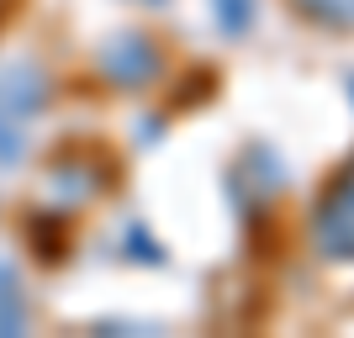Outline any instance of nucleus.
Returning a JSON list of instances; mask_svg holds the SVG:
<instances>
[{"label":"nucleus","mask_w":354,"mask_h":338,"mask_svg":"<svg viewBox=\"0 0 354 338\" xmlns=\"http://www.w3.org/2000/svg\"><path fill=\"white\" fill-rule=\"evenodd\" d=\"M317 243L333 259H354V164L328 185L323 206H317Z\"/></svg>","instance_id":"1"},{"label":"nucleus","mask_w":354,"mask_h":338,"mask_svg":"<svg viewBox=\"0 0 354 338\" xmlns=\"http://www.w3.org/2000/svg\"><path fill=\"white\" fill-rule=\"evenodd\" d=\"M106 74L117 79V85H143L159 74V48L143 43V37H122L117 48H106Z\"/></svg>","instance_id":"2"},{"label":"nucleus","mask_w":354,"mask_h":338,"mask_svg":"<svg viewBox=\"0 0 354 338\" xmlns=\"http://www.w3.org/2000/svg\"><path fill=\"white\" fill-rule=\"evenodd\" d=\"M307 16H317L323 27H349L354 21V0H296Z\"/></svg>","instance_id":"3"},{"label":"nucleus","mask_w":354,"mask_h":338,"mask_svg":"<svg viewBox=\"0 0 354 338\" xmlns=\"http://www.w3.org/2000/svg\"><path fill=\"white\" fill-rule=\"evenodd\" d=\"M222 21H227L233 32H243L249 27V0H222Z\"/></svg>","instance_id":"4"}]
</instances>
